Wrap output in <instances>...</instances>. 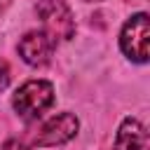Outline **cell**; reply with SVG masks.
<instances>
[{
	"label": "cell",
	"instance_id": "3",
	"mask_svg": "<svg viewBox=\"0 0 150 150\" xmlns=\"http://www.w3.org/2000/svg\"><path fill=\"white\" fill-rule=\"evenodd\" d=\"M35 9H38V16L42 19L45 28H47L45 33H49L54 40L56 38H61V40L73 38L75 21H73V14L63 0H40Z\"/></svg>",
	"mask_w": 150,
	"mask_h": 150
},
{
	"label": "cell",
	"instance_id": "9",
	"mask_svg": "<svg viewBox=\"0 0 150 150\" xmlns=\"http://www.w3.org/2000/svg\"><path fill=\"white\" fill-rule=\"evenodd\" d=\"M5 5H7V0H0V7H5Z\"/></svg>",
	"mask_w": 150,
	"mask_h": 150
},
{
	"label": "cell",
	"instance_id": "6",
	"mask_svg": "<svg viewBox=\"0 0 150 150\" xmlns=\"http://www.w3.org/2000/svg\"><path fill=\"white\" fill-rule=\"evenodd\" d=\"M145 148V129L138 120L129 117L122 122L117 138H115V150H143Z\"/></svg>",
	"mask_w": 150,
	"mask_h": 150
},
{
	"label": "cell",
	"instance_id": "1",
	"mask_svg": "<svg viewBox=\"0 0 150 150\" xmlns=\"http://www.w3.org/2000/svg\"><path fill=\"white\" fill-rule=\"evenodd\" d=\"M52 103H54V87L47 80H30V82L21 84L12 98L14 110L23 120L40 117Z\"/></svg>",
	"mask_w": 150,
	"mask_h": 150
},
{
	"label": "cell",
	"instance_id": "4",
	"mask_svg": "<svg viewBox=\"0 0 150 150\" xmlns=\"http://www.w3.org/2000/svg\"><path fill=\"white\" fill-rule=\"evenodd\" d=\"M54 47H56V40L49 33H45V30H30V33H26L21 38L19 54L30 66H45L52 59Z\"/></svg>",
	"mask_w": 150,
	"mask_h": 150
},
{
	"label": "cell",
	"instance_id": "5",
	"mask_svg": "<svg viewBox=\"0 0 150 150\" xmlns=\"http://www.w3.org/2000/svg\"><path fill=\"white\" fill-rule=\"evenodd\" d=\"M75 131H77V117L70 115V112H61V115L52 117V120L42 127L40 136L35 138V145L47 148V145L66 143V141H70V138L75 136Z\"/></svg>",
	"mask_w": 150,
	"mask_h": 150
},
{
	"label": "cell",
	"instance_id": "2",
	"mask_svg": "<svg viewBox=\"0 0 150 150\" xmlns=\"http://www.w3.org/2000/svg\"><path fill=\"white\" fill-rule=\"evenodd\" d=\"M148 42H150V23H148V14L141 12L124 23L120 45L131 61L145 63L148 61Z\"/></svg>",
	"mask_w": 150,
	"mask_h": 150
},
{
	"label": "cell",
	"instance_id": "7",
	"mask_svg": "<svg viewBox=\"0 0 150 150\" xmlns=\"http://www.w3.org/2000/svg\"><path fill=\"white\" fill-rule=\"evenodd\" d=\"M9 84V66L5 59H0V91Z\"/></svg>",
	"mask_w": 150,
	"mask_h": 150
},
{
	"label": "cell",
	"instance_id": "8",
	"mask_svg": "<svg viewBox=\"0 0 150 150\" xmlns=\"http://www.w3.org/2000/svg\"><path fill=\"white\" fill-rule=\"evenodd\" d=\"M0 150H26V145H23L21 141H14V138H12V141H5V143L0 145Z\"/></svg>",
	"mask_w": 150,
	"mask_h": 150
}]
</instances>
